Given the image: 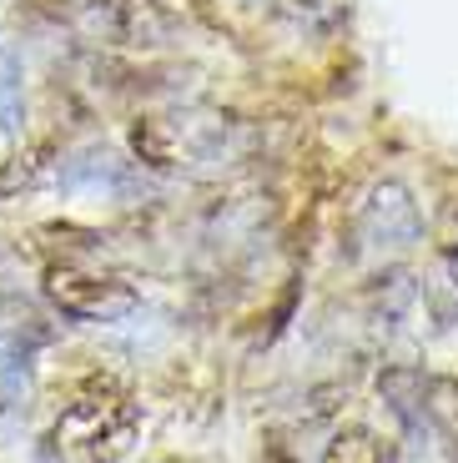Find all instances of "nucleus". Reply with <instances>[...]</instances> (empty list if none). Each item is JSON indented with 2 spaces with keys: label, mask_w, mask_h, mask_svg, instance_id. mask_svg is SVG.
<instances>
[{
  "label": "nucleus",
  "mask_w": 458,
  "mask_h": 463,
  "mask_svg": "<svg viewBox=\"0 0 458 463\" xmlns=\"http://www.w3.org/2000/svg\"><path fill=\"white\" fill-rule=\"evenodd\" d=\"M137 433H141V408L131 403V393L111 378H91L61 408L51 439H56L61 453H71L81 463H116L131 453Z\"/></svg>",
  "instance_id": "1"
},
{
  "label": "nucleus",
  "mask_w": 458,
  "mask_h": 463,
  "mask_svg": "<svg viewBox=\"0 0 458 463\" xmlns=\"http://www.w3.org/2000/svg\"><path fill=\"white\" fill-rule=\"evenodd\" d=\"M46 298L56 302L66 317H86V323H111L137 307V292L121 278H101L76 262H51L46 267Z\"/></svg>",
  "instance_id": "2"
},
{
  "label": "nucleus",
  "mask_w": 458,
  "mask_h": 463,
  "mask_svg": "<svg viewBox=\"0 0 458 463\" xmlns=\"http://www.w3.org/2000/svg\"><path fill=\"white\" fill-rule=\"evenodd\" d=\"M46 156H51V141H41V146H25L15 151L11 162H5V172H0V192H15V186H31L35 176L46 172Z\"/></svg>",
  "instance_id": "3"
},
{
  "label": "nucleus",
  "mask_w": 458,
  "mask_h": 463,
  "mask_svg": "<svg viewBox=\"0 0 458 463\" xmlns=\"http://www.w3.org/2000/svg\"><path fill=\"white\" fill-rule=\"evenodd\" d=\"M328 463H378V443H373V433L348 429V433H338V439H332Z\"/></svg>",
  "instance_id": "4"
},
{
  "label": "nucleus",
  "mask_w": 458,
  "mask_h": 463,
  "mask_svg": "<svg viewBox=\"0 0 458 463\" xmlns=\"http://www.w3.org/2000/svg\"><path fill=\"white\" fill-rule=\"evenodd\" d=\"M448 267H453V282H458V242H453V252H448Z\"/></svg>",
  "instance_id": "5"
}]
</instances>
